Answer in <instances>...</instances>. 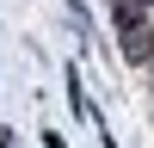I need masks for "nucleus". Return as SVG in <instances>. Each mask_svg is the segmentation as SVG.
Returning a JSON list of instances; mask_svg holds the SVG:
<instances>
[{
  "mask_svg": "<svg viewBox=\"0 0 154 148\" xmlns=\"http://www.w3.org/2000/svg\"><path fill=\"white\" fill-rule=\"evenodd\" d=\"M111 6V25L123 37V56L130 62H154V12L136 6V0H105Z\"/></svg>",
  "mask_w": 154,
  "mask_h": 148,
  "instance_id": "f257e3e1",
  "label": "nucleus"
},
{
  "mask_svg": "<svg viewBox=\"0 0 154 148\" xmlns=\"http://www.w3.org/2000/svg\"><path fill=\"white\" fill-rule=\"evenodd\" d=\"M136 6H148V12H154V0H136Z\"/></svg>",
  "mask_w": 154,
  "mask_h": 148,
  "instance_id": "f03ea898",
  "label": "nucleus"
}]
</instances>
